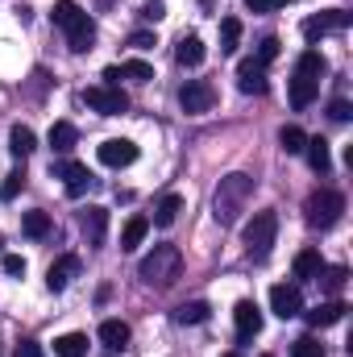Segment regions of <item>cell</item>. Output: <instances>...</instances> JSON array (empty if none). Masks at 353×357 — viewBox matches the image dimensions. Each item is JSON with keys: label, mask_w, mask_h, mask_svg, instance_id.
Listing matches in <instances>:
<instances>
[{"label": "cell", "mask_w": 353, "mask_h": 357, "mask_svg": "<svg viewBox=\"0 0 353 357\" xmlns=\"http://www.w3.org/2000/svg\"><path fill=\"white\" fill-rule=\"evenodd\" d=\"M237 42H241V21H237V17H225V21H220V50L233 54Z\"/></svg>", "instance_id": "d6a6232c"}, {"label": "cell", "mask_w": 353, "mask_h": 357, "mask_svg": "<svg viewBox=\"0 0 353 357\" xmlns=\"http://www.w3.org/2000/svg\"><path fill=\"white\" fill-rule=\"evenodd\" d=\"M54 175L67 183V195H75V199L91 187V171L84 167V162H59V167H54Z\"/></svg>", "instance_id": "4fadbf2b"}, {"label": "cell", "mask_w": 353, "mask_h": 357, "mask_svg": "<svg viewBox=\"0 0 353 357\" xmlns=\"http://www.w3.org/2000/svg\"><path fill=\"white\" fill-rule=\"evenodd\" d=\"M274 237H278V216H274L270 208H266V212H254V220L246 225V250H250L254 262H266V258H270Z\"/></svg>", "instance_id": "277c9868"}, {"label": "cell", "mask_w": 353, "mask_h": 357, "mask_svg": "<svg viewBox=\"0 0 353 357\" xmlns=\"http://www.w3.org/2000/svg\"><path fill=\"white\" fill-rule=\"evenodd\" d=\"M129 46H133V50H150V46H154V33H150V29H137V33H129Z\"/></svg>", "instance_id": "ab89813d"}, {"label": "cell", "mask_w": 353, "mask_h": 357, "mask_svg": "<svg viewBox=\"0 0 353 357\" xmlns=\"http://www.w3.org/2000/svg\"><path fill=\"white\" fill-rule=\"evenodd\" d=\"M146 233H150V220H146V216H129V225H125V233H121V250H137V245L146 241Z\"/></svg>", "instance_id": "83f0119b"}, {"label": "cell", "mask_w": 353, "mask_h": 357, "mask_svg": "<svg viewBox=\"0 0 353 357\" xmlns=\"http://www.w3.org/2000/svg\"><path fill=\"white\" fill-rule=\"evenodd\" d=\"M96 154H100V162H104V167H112V171H121V167H133V162H137V146H133L129 137H108Z\"/></svg>", "instance_id": "9c48e42d"}, {"label": "cell", "mask_w": 353, "mask_h": 357, "mask_svg": "<svg viewBox=\"0 0 353 357\" xmlns=\"http://www.w3.org/2000/svg\"><path fill=\"white\" fill-rule=\"evenodd\" d=\"M278 54H283V42H278V38H262V42H258V54H254V59H258L262 67H270V63H274Z\"/></svg>", "instance_id": "e575fe53"}, {"label": "cell", "mask_w": 353, "mask_h": 357, "mask_svg": "<svg viewBox=\"0 0 353 357\" xmlns=\"http://www.w3.org/2000/svg\"><path fill=\"white\" fill-rule=\"evenodd\" d=\"M225 357H241V354H225Z\"/></svg>", "instance_id": "ee69618b"}, {"label": "cell", "mask_w": 353, "mask_h": 357, "mask_svg": "<svg viewBox=\"0 0 353 357\" xmlns=\"http://www.w3.org/2000/svg\"><path fill=\"white\" fill-rule=\"evenodd\" d=\"M212 104H216V88L208 79H187L179 88V108L187 116H204V112H212Z\"/></svg>", "instance_id": "5b68a950"}, {"label": "cell", "mask_w": 353, "mask_h": 357, "mask_svg": "<svg viewBox=\"0 0 353 357\" xmlns=\"http://www.w3.org/2000/svg\"><path fill=\"white\" fill-rule=\"evenodd\" d=\"M278 4H283V0H246V8H250V13H274Z\"/></svg>", "instance_id": "7bdbcfd3"}, {"label": "cell", "mask_w": 353, "mask_h": 357, "mask_svg": "<svg viewBox=\"0 0 353 357\" xmlns=\"http://www.w3.org/2000/svg\"><path fill=\"white\" fill-rule=\"evenodd\" d=\"M179 212H183V195L167 191V195L154 204V225H158V229H171V225L179 220Z\"/></svg>", "instance_id": "ffe728a7"}, {"label": "cell", "mask_w": 353, "mask_h": 357, "mask_svg": "<svg viewBox=\"0 0 353 357\" xmlns=\"http://www.w3.org/2000/svg\"><path fill=\"white\" fill-rule=\"evenodd\" d=\"M278 146H283V154H303L308 133H303L299 125H283V129H278Z\"/></svg>", "instance_id": "f546056e"}, {"label": "cell", "mask_w": 353, "mask_h": 357, "mask_svg": "<svg viewBox=\"0 0 353 357\" xmlns=\"http://www.w3.org/2000/svg\"><path fill=\"white\" fill-rule=\"evenodd\" d=\"M179 270H183V254H179L175 245H154V250L142 258L137 274H142L146 287H171L179 278Z\"/></svg>", "instance_id": "7a4b0ae2"}, {"label": "cell", "mask_w": 353, "mask_h": 357, "mask_svg": "<svg viewBox=\"0 0 353 357\" xmlns=\"http://www.w3.org/2000/svg\"><path fill=\"white\" fill-rule=\"evenodd\" d=\"M329 116H333L337 125H345V121L353 116V104L350 100H333V104H329Z\"/></svg>", "instance_id": "74e56055"}, {"label": "cell", "mask_w": 353, "mask_h": 357, "mask_svg": "<svg viewBox=\"0 0 353 357\" xmlns=\"http://www.w3.org/2000/svg\"><path fill=\"white\" fill-rule=\"evenodd\" d=\"M100 345L104 349H125L129 345V324L125 320H104L100 324Z\"/></svg>", "instance_id": "7402d4cb"}, {"label": "cell", "mask_w": 353, "mask_h": 357, "mask_svg": "<svg viewBox=\"0 0 353 357\" xmlns=\"http://www.w3.org/2000/svg\"><path fill=\"white\" fill-rule=\"evenodd\" d=\"M54 354L59 357H84L88 354V337L84 333H67V337L54 341Z\"/></svg>", "instance_id": "1f68e13d"}, {"label": "cell", "mask_w": 353, "mask_h": 357, "mask_svg": "<svg viewBox=\"0 0 353 357\" xmlns=\"http://www.w3.org/2000/svg\"><path fill=\"white\" fill-rule=\"evenodd\" d=\"M4 274L21 278V274H25V258H17V254H4Z\"/></svg>", "instance_id": "60d3db41"}, {"label": "cell", "mask_w": 353, "mask_h": 357, "mask_svg": "<svg viewBox=\"0 0 353 357\" xmlns=\"http://www.w3.org/2000/svg\"><path fill=\"white\" fill-rule=\"evenodd\" d=\"M303 158H308V167H312L316 175H329V171H333V154H329V142H324V137H308Z\"/></svg>", "instance_id": "2e32d148"}, {"label": "cell", "mask_w": 353, "mask_h": 357, "mask_svg": "<svg viewBox=\"0 0 353 357\" xmlns=\"http://www.w3.org/2000/svg\"><path fill=\"white\" fill-rule=\"evenodd\" d=\"M80 17H84V8H80L75 0H59V4L50 8V21H54L59 29H67V25H75Z\"/></svg>", "instance_id": "4dcf8cb0"}, {"label": "cell", "mask_w": 353, "mask_h": 357, "mask_svg": "<svg viewBox=\"0 0 353 357\" xmlns=\"http://www.w3.org/2000/svg\"><path fill=\"white\" fill-rule=\"evenodd\" d=\"M80 270H84V262H80L75 254H63V258H59L54 266L46 270V287H50V291L59 295V291H67V287H71V278H75Z\"/></svg>", "instance_id": "8fae6325"}, {"label": "cell", "mask_w": 353, "mask_h": 357, "mask_svg": "<svg viewBox=\"0 0 353 357\" xmlns=\"http://www.w3.org/2000/svg\"><path fill=\"white\" fill-rule=\"evenodd\" d=\"M329 71V63H324V54L320 50H303L299 54V63H295V75H308V79H316L320 84V75Z\"/></svg>", "instance_id": "cb8c5ba5"}, {"label": "cell", "mask_w": 353, "mask_h": 357, "mask_svg": "<svg viewBox=\"0 0 353 357\" xmlns=\"http://www.w3.org/2000/svg\"><path fill=\"white\" fill-rule=\"evenodd\" d=\"M75 142H80V129H75L71 121H54V125H50V150H54V154H71Z\"/></svg>", "instance_id": "ac0fdd59"}, {"label": "cell", "mask_w": 353, "mask_h": 357, "mask_svg": "<svg viewBox=\"0 0 353 357\" xmlns=\"http://www.w3.org/2000/svg\"><path fill=\"white\" fill-rule=\"evenodd\" d=\"M254 195V175H229L220 178V187H216V199H212V208H216V220L220 225H233L237 220V212L246 208V199Z\"/></svg>", "instance_id": "6da1fadb"}, {"label": "cell", "mask_w": 353, "mask_h": 357, "mask_svg": "<svg viewBox=\"0 0 353 357\" xmlns=\"http://www.w3.org/2000/svg\"><path fill=\"white\" fill-rule=\"evenodd\" d=\"M233 324H237V337H241V341L258 337V333H262V307H258L254 299H241V303L233 307Z\"/></svg>", "instance_id": "30bf717a"}, {"label": "cell", "mask_w": 353, "mask_h": 357, "mask_svg": "<svg viewBox=\"0 0 353 357\" xmlns=\"http://www.w3.org/2000/svg\"><path fill=\"white\" fill-rule=\"evenodd\" d=\"M316 91H320V84H316V79L295 75V79H291V108H308V104L316 100Z\"/></svg>", "instance_id": "d4e9b609"}, {"label": "cell", "mask_w": 353, "mask_h": 357, "mask_svg": "<svg viewBox=\"0 0 353 357\" xmlns=\"http://www.w3.org/2000/svg\"><path fill=\"white\" fill-rule=\"evenodd\" d=\"M270 312H274L278 320H295V316L303 312V291H299V282H278V287H270Z\"/></svg>", "instance_id": "ba28073f"}, {"label": "cell", "mask_w": 353, "mask_h": 357, "mask_svg": "<svg viewBox=\"0 0 353 357\" xmlns=\"http://www.w3.org/2000/svg\"><path fill=\"white\" fill-rule=\"evenodd\" d=\"M350 25H353L350 8H329V13H320V17H308V21H303V38L316 46L324 33H333V29H350Z\"/></svg>", "instance_id": "52a82bcc"}, {"label": "cell", "mask_w": 353, "mask_h": 357, "mask_svg": "<svg viewBox=\"0 0 353 357\" xmlns=\"http://www.w3.org/2000/svg\"><path fill=\"white\" fill-rule=\"evenodd\" d=\"M121 79L150 84V79H154V67H150V63H142V59H129V63H121Z\"/></svg>", "instance_id": "836d02e7"}, {"label": "cell", "mask_w": 353, "mask_h": 357, "mask_svg": "<svg viewBox=\"0 0 353 357\" xmlns=\"http://www.w3.org/2000/svg\"><path fill=\"white\" fill-rule=\"evenodd\" d=\"M212 316V307L204 299H191V303H179L175 307V324H204Z\"/></svg>", "instance_id": "484cf974"}, {"label": "cell", "mask_w": 353, "mask_h": 357, "mask_svg": "<svg viewBox=\"0 0 353 357\" xmlns=\"http://www.w3.org/2000/svg\"><path fill=\"white\" fill-rule=\"evenodd\" d=\"M204 54H208V50H204V42H200L195 33H183V38H179V46H175V63L179 67H200Z\"/></svg>", "instance_id": "e0dca14e"}, {"label": "cell", "mask_w": 353, "mask_h": 357, "mask_svg": "<svg viewBox=\"0 0 353 357\" xmlns=\"http://www.w3.org/2000/svg\"><path fill=\"white\" fill-rule=\"evenodd\" d=\"M21 187H25V175H21V171L4 175V183H0V199H17V195H21Z\"/></svg>", "instance_id": "8d00e7d4"}, {"label": "cell", "mask_w": 353, "mask_h": 357, "mask_svg": "<svg viewBox=\"0 0 353 357\" xmlns=\"http://www.w3.org/2000/svg\"><path fill=\"white\" fill-rule=\"evenodd\" d=\"M91 42H96V21L84 13L75 25H67V46H71L75 54H84V50H91Z\"/></svg>", "instance_id": "9a60e30c"}, {"label": "cell", "mask_w": 353, "mask_h": 357, "mask_svg": "<svg viewBox=\"0 0 353 357\" xmlns=\"http://www.w3.org/2000/svg\"><path fill=\"white\" fill-rule=\"evenodd\" d=\"M104 233H108V212L91 204L88 212H84V237H88V245H104Z\"/></svg>", "instance_id": "d6986e66"}, {"label": "cell", "mask_w": 353, "mask_h": 357, "mask_svg": "<svg viewBox=\"0 0 353 357\" xmlns=\"http://www.w3.org/2000/svg\"><path fill=\"white\" fill-rule=\"evenodd\" d=\"M262 357H270V354H262Z\"/></svg>", "instance_id": "f6af8a7d"}, {"label": "cell", "mask_w": 353, "mask_h": 357, "mask_svg": "<svg viewBox=\"0 0 353 357\" xmlns=\"http://www.w3.org/2000/svg\"><path fill=\"white\" fill-rule=\"evenodd\" d=\"M320 266H324L320 250H299V254H295V262H291V270H295V278H299V282H312V278L320 274Z\"/></svg>", "instance_id": "44dd1931"}, {"label": "cell", "mask_w": 353, "mask_h": 357, "mask_svg": "<svg viewBox=\"0 0 353 357\" xmlns=\"http://www.w3.org/2000/svg\"><path fill=\"white\" fill-rule=\"evenodd\" d=\"M237 88L246 91V96H262L266 91V67L258 59H246V63L237 67Z\"/></svg>", "instance_id": "5bb4252c"}, {"label": "cell", "mask_w": 353, "mask_h": 357, "mask_svg": "<svg viewBox=\"0 0 353 357\" xmlns=\"http://www.w3.org/2000/svg\"><path fill=\"white\" fill-rule=\"evenodd\" d=\"M84 100H88V108H96L100 116H121V112H129V96H125L121 88H108V84L88 88Z\"/></svg>", "instance_id": "8992f818"}, {"label": "cell", "mask_w": 353, "mask_h": 357, "mask_svg": "<svg viewBox=\"0 0 353 357\" xmlns=\"http://www.w3.org/2000/svg\"><path fill=\"white\" fill-rule=\"evenodd\" d=\"M142 17H146V21H163V17H167V4H163V0H146V4H142Z\"/></svg>", "instance_id": "f35d334b"}, {"label": "cell", "mask_w": 353, "mask_h": 357, "mask_svg": "<svg viewBox=\"0 0 353 357\" xmlns=\"http://www.w3.org/2000/svg\"><path fill=\"white\" fill-rule=\"evenodd\" d=\"M345 312H350V307H345V299H329V303H316L312 312H299V316H303L312 328H329V324H341V320H345Z\"/></svg>", "instance_id": "7c38bea8"}, {"label": "cell", "mask_w": 353, "mask_h": 357, "mask_svg": "<svg viewBox=\"0 0 353 357\" xmlns=\"http://www.w3.org/2000/svg\"><path fill=\"white\" fill-rule=\"evenodd\" d=\"M341 212H345V195H341V191L320 187V191L308 195V225H312V229H333V225L341 220Z\"/></svg>", "instance_id": "3957f363"}, {"label": "cell", "mask_w": 353, "mask_h": 357, "mask_svg": "<svg viewBox=\"0 0 353 357\" xmlns=\"http://www.w3.org/2000/svg\"><path fill=\"white\" fill-rule=\"evenodd\" d=\"M291 357H324V345H320L316 337H299V341L291 345Z\"/></svg>", "instance_id": "d590c367"}, {"label": "cell", "mask_w": 353, "mask_h": 357, "mask_svg": "<svg viewBox=\"0 0 353 357\" xmlns=\"http://www.w3.org/2000/svg\"><path fill=\"white\" fill-rule=\"evenodd\" d=\"M8 150H13L17 158H29V154L38 150V137H33V129H29V125H13V133H8Z\"/></svg>", "instance_id": "603a6c76"}, {"label": "cell", "mask_w": 353, "mask_h": 357, "mask_svg": "<svg viewBox=\"0 0 353 357\" xmlns=\"http://www.w3.org/2000/svg\"><path fill=\"white\" fill-rule=\"evenodd\" d=\"M13 357H42V345H38V341H21V345L13 349Z\"/></svg>", "instance_id": "b9f144b4"}, {"label": "cell", "mask_w": 353, "mask_h": 357, "mask_svg": "<svg viewBox=\"0 0 353 357\" xmlns=\"http://www.w3.org/2000/svg\"><path fill=\"white\" fill-rule=\"evenodd\" d=\"M316 282H320L329 295H341V291H345V282H350V270H345V266H320Z\"/></svg>", "instance_id": "f1b7e54d"}, {"label": "cell", "mask_w": 353, "mask_h": 357, "mask_svg": "<svg viewBox=\"0 0 353 357\" xmlns=\"http://www.w3.org/2000/svg\"><path fill=\"white\" fill-rule=\"evenodd\" d=\"M21 229H25V237H33V241H42V237L50 233V212H42V208H33V212H25V216H21Z\"/></svg>", "instance_id": "4316f807"}]
</instances>
